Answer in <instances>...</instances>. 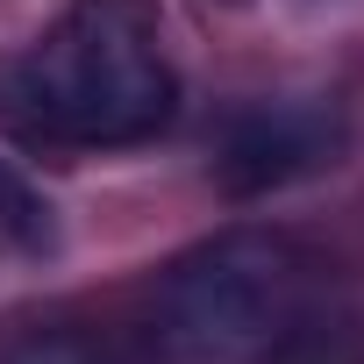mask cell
I'll use <instances>...</instances> for the list:
<instances>
[{
    "mask_svg": "<svg viewBox=\"0 0 364 364\" xmlns=\"http://www.w3.org/2000/svg\"><path fill=\"white\" fill-rule=\"evenodd\" d=\"M8 114L65 150H129L178 114L157 0H65L8 65Z\"/></svg>",
    "mask_w": 364,
    "mask_h": 364,
    "instance_id": "6da1fadb",
    "label": "cell"
},
{
    "mask_svg": "<svg viewBox=\"0 0 364 364\" xmlns=\"http://www.w3.org/2000/svg\"><path fill=\"white\" fill-rule=\"evenodd\" d=\"M328 307V264L300 236L222 229L157 272L143 343L157 364H279Z\"/></svg>",
    "mask_w": 364,
    "mask_h": 364,
    "instance_id": "7a4b0ae2",
    "label": "cell"
},
{
    "mask_svg": "<svg viewBox=\"0 0 364 364\" xmlns=\"http://www.w3.org/2000/svg\"><path fill=\"white\" fill-rule=\"evenodd\" d=\"M343 150V114L321 107V100H264V107H243L215 150V186L236 193V200H257V193H279L293 178L336 164Z\"/></svg>",
    "mask_w": 364,
    "mask_h": 364,
    "instance_id": "3957f363",
    "label": "cell"
},
{
    "mask_svg": "<svg viewBox=\"0 0 364 364\" xmlns=\"http://www.w3.org/2000/svg\"><path fill=\"white\" fill-rule=\"evenodd\" d=\"M0 364H157L150 343L136 350L114 328H86V321H36L22 336L0 343Z\"/></svg>",
    "mask_w": 364,
    "mask_h": 364,
    "instance_id": "277c9868",
    "label": "cell"
},
{
    "mask_svg": "<svg viewBox=\"0 0 364 364\" xmlns=\"http://www.w3.org/2000/svg\"><path fill=\"white\" fill-rule=\"evenodd\" d=\"M0 250H15V257H50L58 250V215L15 157H0Z\"/></svg>",
    "mask_w": 364,
    "mask_h": 364,
    "instance_id": "5b68a950",
    "label": "cell"
},
{
    "mask_svg": "<svg viewBox=\"0 0 364 364\" xmlns=\"http://www.w3.org/2000/svg\"><path fill=\"white\" fill-rule=\"evenodd\" d=\"M279 364H364V321L357 314H343V307H328Z\"/></svg>",
    "mask_w": 364,
    "mask_h": 364,
    "instance_id": "8992f818",
    "label": "cell"
}]
</instances>
